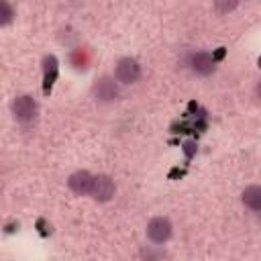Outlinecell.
<instances>
[{
	"instance_id": "obj_10",
	"label": "cell",
	"mask_w": 261,
	"mask_h": 261,
	"mask_svg": "<svg viewBox=\"0 0 261 261\" xmlns=\"http://www.w3.org/2000/svg\"><path fill=\"white\" fill-rule=\"evenodd\" d=\"M212 2H214L216 12H220V14H228L239 6V0H212Z\"/></svg>"
},
{
	"instance_id": "obj_8",
	"label": "cell",
	"mask_w": 261,
	"mask_h": 261,
	"mask_svg": "<svg viewBox=\"0 0 261 261\" xmlns=\"http://www.w3.org/2000/svg\"><path fill=\"white\" fill-rule=\"evenodd\" d=\"M243 202L247 208H251L253 212L261 210V188L259 186H249L243 192Z\"/></svg>"
},
{
	"instance_id": "obj_5",
	"label": "cell",
	"mask_w": 261,
	"mask_h": 261,
	"mask_svg": "<svg viewBox=\"0 0 261 261\" xmlns=\"http://www.w3.org/2000/svg\"><path fill=\"white\" fill-rule=\"evenodd\" d=\"M92 96H94L98 102H112V100L118 98V84H116L112 77L104 75V77L96 80V84H94V88H92Z\"/></svg>"
},
{
	"instance_id": "obj_7",
	"label": "cell",
	"mask_w": 261,
	"mask_h": 261,
	"mask_svg": "<svg viewBox=\"0 0 261 261\" xmlns=\"http://www.w3.org/2000/svg\"><path fill=\"white\" fill-rule=\"evenodd\" d=\"M190 67L200 75H210L214 71V59L206 51H198L190 57Z\"/></svg>"
},
{
	"instance_id": "obj_2",
	"label": "cell",
	"mask_w": 261,
	"mask_h": 261,
	"mask_svg": "<svg viewBox=\"0 0 261 261\" xmlns=\"http://www.w3.org/2000/svg\"><path fill=\"white\" fill-rule=\"evenodd\" d=\"M139 75H141V67L135 59H130V57L118 59V63L114 67V77H116L118 84H124V86L135 84L139 80Z\"/></svg>"
},
{
	"instance_id": "obj_4",
	"label": "cell",
	"mask_w": 261,
	"mask_h": 261,
	"mask_svg": "<svg viewBox=\"0 0 261 261\" xmlns=\"http://www.w3.org/2000/svg\"><path fill=\"white\" fill-rule=\"evenodd\" d=\"M147 237L155 245H163L171 237V222L165 216H155L147 224Z\"/></svg>"
},
{
	"instance_id": "obj_3",
	"label": "cell",
	"mask_w": 261,
	"mask_h": 261,
	"mask_svg": "<svg viewBox=\"0 0 261 261\" xmlns=\"http://www.w3.org/2000/svg\"><path fill=\"white\" fill-rule=\"evenodd\" d=\"M114 192H116V186H114V181H112L110 175H104V173L94 175V181H92V188H90V196L96 202H108V200H112Z\"/></svg>"
},
{
	"instance_id": "obj_1",
	"label": "cell",
	"mask_w": 261,
	"mask_h": 261,
	"mask_svg": "<svg viewBox=\"0 0 261 261\" xmlns=\"http://www.w3.org/2000/svg\"><path fill=\"white\" fill-rule=\"evenodd\" d=\"M10 110H12V116L18 120V122H29L35 118L37 114V102L35 98L22 94V96H16L10 104Z\"/></svg>"
},
{
	"instance_id": "obj_9",
	"label": "cell",
	"mask_w": 261,
	"mask_h": 261,
	"mask_svg": "<svg viewBox=\"0 0 261 261\" xmlns=\"http://www.w3.org/2000/svg\"><path fill=\"white\" fill-rule=\"evenodd\" d=\"M14 20V8L8 0H0V27H6Z\"/></svg>"
},
{
	"instance_id": "obj_6",
	"label": "cell",
	"mask_w": 261,
	"mask_h": 261,
	"mask_svg": "<svg viewBox=\"0 0 261 261\" xmlns=\"http://www.w3.org/2000/svg\"><path fill=\"white\" fill-rule=\"evenodd\" d=\"M92 181H94V175H92L90 171H75V173L69 175L67 186H69V190H71L73 194H77V196H86V194H90Z\"/></svg>"
}]
</instances>
